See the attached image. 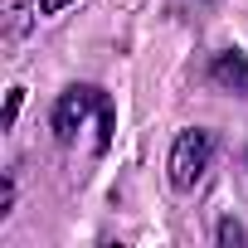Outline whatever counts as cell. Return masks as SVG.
<instances>
[{
	"label": "cell",
	"instance_id": "5",
	"mask_svg": "<svg viewBox=\"0 0 248 248\" xmlns=\"http://www.w3.org/2000/svg\"><path fill=\"white\" fill-rule=\"evenodd\" d=\"M63 5H68V0H39V15H59Z\"/></svg>",
	"mask_w": 248,
	"mask_h": 248
},
{
	"label": "cell",
	"instance_id": "3",
	"mask_svg": "<svg viewBox=\"0 0 248 248\" xmlns=\"http://www.w3.org/2000/svg\"><path fill=\"white\" fill-rule=\"evenodd\" d=\"M209 78H214L219 88L248 93V59H243L238 49H229V54H214V63H209Z\"/></svg>",
	"mask_w": 248,
	"mask_h": 248
},
{
	"label": "cell",
	"instance_id": "2",
	"mask_svg": "<svg viewBox=\"0 0 248 248\" xmlns=\"http://www.w3.org/2000/svg\"><path fill=\"white\" fill-rule=\"evenodd\" d=\"M107 97L97 93V88H68L63 97H59V107H54V132H59V141H73L78 132H83V122H88V112H97Z\"/></svg>",
	"mask_w": 248,
	"mask_h": 248
},
{
	"label": "cell",
	"instance_id": "4",
	"mask_svg": "<svg viewBox=\"0 0 248 248\" xmlns=\"http://www.w3.org/2000/svg\"><path fill=\"white\" fill-rule=\"evenodd\" d=\"M219 238H224V243H238V238H243V229H238L233 219H224V224H219Z\"/></svg>",
	"mask_w": 248,
	"mask_h": 248
},
{
	"label": "cell",
	"instance_id": "1",
	"mask_svg": "<svg viewBox=\"0 0 248 248\" xmlns=\"http://www.w3.org/2000/svg\"><path fill=\"white\" fill-rule=\"evenodd\" d=\"M209 161H214V132H204V127L180 132L175 146H170V185L175 190H195L204 180Z\"/></svg>",
	"mask_w": 248,
	"mask_h": 248
}]
</instances>
